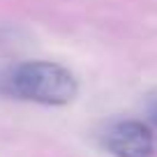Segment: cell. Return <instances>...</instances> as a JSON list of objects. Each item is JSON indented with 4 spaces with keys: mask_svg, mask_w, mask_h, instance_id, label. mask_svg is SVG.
<instances>
[{
    "mask_svg": "<svg viewBox=\"0 0 157 157\" xmlns=\"http://www.w3.org/2000/svg\"><path fill=\"white\" fill-rule=\"evenodd\" d=\"M148 118H150V123L157 127V97L148 104Z\"/></svg>",
    "mask_w": 157,
    "mask_h": 157,
    "instance_id": "3957f363",
    "label": "cell"
},
{
    "mask_svg": "<svg viewBox=\"0 0 157 157\" xmlns=\"http://www.w3.org/2000/svg\"><path fill=\"white\" fill-rule=\"evenodd\" d=\"M102 146L113 157H152L157 139L141 120H113L102 132Z\"/></svg>",
    "mask_w": 157,
    "mask_h": 157,
    "instance_id": "7a4b0ae2",
    "label": "cell"
},
{
    "mask_svg": "<svg viewBox=\"0 0 157 157\" xmlns=\"http://www.w3.org/2000/svg\"><path fill=\"white\" fill-rule=\"evenodd\" d=\"M76 93V76L51 60H28L0 69V95L12 99L63 106L72 102Z\"/></svg>",
    "mask_w": 157,
    "mask_h": 157,
    "instance_id": "6da1fadb",
    "label": "cell"
}]
</instances>
